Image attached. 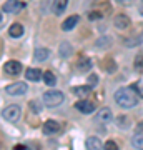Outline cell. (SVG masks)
I'll return each mask as SVG.
<instances>
[{"label": "cell", "mask_w": 143, "mask_h": 150, "mask_svg": "<svg viewBox=\"0 0 143 150\" xmlns=\"http://www.w3.org/2000/svg\"><path fill=\"white\" fill-rule=\"evenodd\" d=\"M133 87H122L115 92V102L122 108H132L138 103L137 93H135Z\"/></svg>", "instance_id": "1"}, {"label": "cell", "mask_w": 143, "mask_h": 150, "mask_svg": "<svg viewBox=\"0 0 143 150\" xmlns=\"http://www.w3.org/2000/svg\"><path fill=\"white\" fill-rule=\"evenodd\" d=\"M63 93L60 90H48L43 93V103L47 107H58L60 103L63 102Z\"/></svg>", "instance_id": "2"}, {"label": "cell", "mask_w": 143, "mask_h": 150, "mask_svg": "<svg viewBox=\"0 0 143 150\" xmlns=\"http://www.w3.org/2000/svg\"><path fill=\"white\" fill-rule=\"evenodd\" d=\"M22 115V110H20V105H15V103H12V105H7L4 108V112H2V117L5 118L7 122H17Z\"/></svg>", "instance_id": "3"}, {"label": "cell", "mask_w": 143, "mask_h": 150, "mask_svg": "<svg viewBox=\"0 0 143 150\" xmlns=\"http://www.w3.org/2000/svg\"><path fill=\"white\" fill-rule=\"evenodd\" d=\"M25 92H27V85L23 83V82H15V83L5 87V93H8V95H12V97L23 95Z\"/></svg>", "instance_id": "4"}, {"label": "cell", "mask_w": 143, "mask_h": 150, "mask_svg": "<svg viewBox=\"0 0 143 150\" xmlns=\"http://www.w3.org/2000/svg\"><path fill=\"white\" fill-rule=\"evenodd\" d=\"M113 120V113H111L110 108H100V112L97 113L95 117V122L97 123H101V125H105V123H110Z\"/></svg>", "instance_id": "5"}, {"label": "cell", "mask_w": 143, "mask_h": 150, "mask_svg": "<svg viewBox=\"0 0 143 150\" xmlns=\"http://www.w3.org/2000/svg\"><path fill=\"white\" fill-rule=\"evenodd\" d=\"M22 8H23V4L18 2V0H7L2 7V10L5 13H15V12H20Z\"/></svg>", "instance_id": "6"}, {"label": "cell", "mask_w": 143, "mask_h": 150, "mask_svg": "<svg viewBox=\"0 0 143 150\" xmlns=\"http://www.w3.org/2000/svg\"><path fill=\"white\" fill-rule=\"evenodd\" d=\"M75 108L82 113H92L95 110V103L90 102V100H78V102L75 103Z\"/></svg>", "instance_id": "7"}, {"label": "cell", "mask_w": 143, "mask_h": 150, "mask_svg": "<svg viewBox=\"0 0 143 150\" xmlns=\"http://www.w3.org/2000/svg\"><path fill=\"white\" fill-rule=\"evenodd\" d=\"M113 25L117 28H120V30H125V28L130 27V18H128V15H125V13H118V15H115V18H113Z\"/></svg>", "instance_id": "8"}, {"label": "cell", "mask_w": 143, "mask_h": 150, "mask_svg": "<svg viewBox=\"0 0 143 150\" xmlns=\"http://www.w3.org/2000/svg\"><path fill=\"white\" fill-rule=\"evenodd\" d=\"M4 70H5L8 75H18L22 70V65L20 62H17V60H8V62H5V65H4Z\"/></svg>", "instance_id": "9"}, {"label": "cell", "mask_w": 143, "mask_h": 150, "mask_svg": "<svg viewBox=\"0 0 143 150\" xmlns=\"http://www.w3.org/2000/svg\"><path fill=\"white\" fill-rule=\"evenodd\" d=\"M58 130H60V123L55 122V120H47L43 123V134L52 135V134H57Z\"/></svg>", "instance_id": "10"}, {"label": "cell", "mask_w": 143, "mask_h": 150, "mask_svg": "<svg viewBox=\"0 0 143 150\" xmlns=\"http://www.w3.org/2000/svg\"><path fill=\"white\" fill-rule=\"evenodd\" d=\"M85 147L90 149V150H100V149L105 147V144H103L100 139H97V137H88L87 142H85Z\"/></svg>", "instance_id": "11"}, {"label": "cell", "mask_w": 143, "mask_h": 150, "mask_svg": "<svg viewBox=\"0 0 143 150\" xmlns=\"http://www.w3.org/2000/svg\"><path fill=\"white\" fill-rule=\"evenodd\" d=\"M67 5H68V0H53V13L55 15H62L65 12V8H67Z\"/></svg>", "instance_id": "12"}, {"label": "cell", "mask_w": 143, "mask_h": 150, "mask_svg": "<svg viewBox=\"0 0 143 150\" xmlns=\"http://www.w3.org/2000/svg\"><path fill=\"white\" fill-rule=\"evenodd\" d=\"M48 57H50V50L48 48H37L33 52V59L37 60V62H45Z\"/></svg>", "instance_id": "13"}, {"label": "cell", "mask_w": 143, "mask_h": 150, "mask_svg": "<svg viewBox=\"0 0 143 150\" xmlns=\"http://www.w3.org/2000/svg\"><path fill=\"white\" fill-rule=\"evenodd\" d=\"M78 23V15H72V17H68L67 20L62 23V30H65V32H70L72 28L75 27Z\"/></svg>", "instance_id": "14"}, {"label": "cell", "mask_w": 143, "mask_h": 150, "mask_svg": "<svg viewBox=\"0 0 143 150\" xmlns=\"http://www.w3.org/2000/svg\"><path fill=\"white\" fill-rule=\"evenodd\" d=\"M8 35L13 38H18L23 35V25L22 23H12V27L8 28Z\"/></svg>", "instance_id": "15"}, {"label": "cell", "mask_w": 143, "mask_h": 150, "mask_svg": "<svg viewBox=\"0 0 143 150\" xmlns=\"http://www.w3.org/2000/svg\"><path fill=\"white\" fill-rule=\"evenodd\" d=\"M25 77H27V80H30V82H38L40 77H42V74H40L38 69H27Z\"/></svg>", "instance_id": "16"}, {"label": "cell", "mask_w": 143, "mask_h": 150, "mask_svg": "<svg viewBox=\"0 0 143 150\" xmlns=\"http://www.w3.org/2000/svg\"><path fill=\"white\" fill-rule=\"evenodd\" d=\"M58 54L62 55V57H70V55H72V47H70V43H68V42L60 43Z\"/></svg>", "instance_id": "17"}, {"label": "cell", "mask_w": 143, "mask_h": 150, "mask_svg": "<svg viewBox=\"0 0 143 150\" xmlns=\"http://www.w3.org/2000/svg\"><path fill=\"white\" fill-rule=\"evenodd\" d=\"M97 48H108L111 45V38L110 37H100L97 40Z\"/></svg>", "instance_id": "18"}, {"label": "cell", "mask_w": 143, "mask_h": 150, "mask_svg": "<svg viewBox=\"0 0 143 150\" xmlns=\"http://www.w3.org/2000/svg\"><path fill=\"white\" fill-rule=\"evenodd\" d=\"M132 145L135 147V149L143 150V134H137V135H133V139H132Z\"/></svg>", "instance_id": "19"}, {"label": "cell", "mask_w": 143, "mask_h": 150, "mask_svg": "<svg viewBox=\"0 0 143 150\" xmlns=\"http://www.w3.org/2000/svg\"><path fill=\"white\" fill-rule=\"evenodd\" d=\"M43 82H45L47 85L53 87L55 83H57V77H55L52 72H45V74H43Z\"/></svg>", "instance_id": "20"}, {"label": "cell", "mask_w": 143, "mask_h": 150, "mask_svg": "<svg viewBox=\"0 0 143 150\" xmlns=\"http://www.w3.org/2000/svg\"><path fill=\"white\" fill-rule=\"evenodd\" d=\"M92 92V87L88 85H85V87H73V93L75 95H80V97H83V95H88Z\"/></svg>", "instance_id": "21"}, {"label": "cell", "mask_w": 143, "mask_h": 150, "mask_svg": "<svg viewBox=\"0 0 143 150\" xmlns=\"http://www.w3.org/2000/svg\"><path fill=\"white\" fill-rule=\"evenodd\" d=\"M138 43H142V35L137 37V38H128V40H125V45H127V47H135Z\"/></svg>", "instance_id": "22"}, {"label": "cell", "mask_w": 143, "mask_h": 150, "mask_svg": "<svg viewBox=\"0 0 143 150\" xmlns=\"http://www.w3.org/2000/svg\"><path fill=\"white\" fill-rule=\"evenodd\" d=\"M78 69L80 70H85V69H90V60L88 59H82L78 64Z\"/></svg>", "instance_id": "23"}, {"label": "cell", "mask_w": 143, "mask_h": 150, "mask_svg": "<svg viewBox=\"0 0 143 150\" xmlns=\"http://www.w3.org/2000/svg\"><path fill=\"white\" fill-rule=\"evenodd\" d=\"M135 69L143 70V55H138L137 59H135Z\"/></svg>", "instance_id": "24"}, {"label": "cell", "mask_w": 143, "mask_h": 150, "mask_svg": "<svg viewBox=\"0 0 143 150\" xmlns=\"http://www.w3.org/2000/svg\"><path fill=\"white\" fill-rule=\"evenodd\" d=\"M97 83H98V77H97L95 74H92L90 77H88V85H90V87H95Z\"/></svg>", "instance_id": "25"}, {"label": "cell", "mask_w": 143, "mask_h": 150, "mask_svg": "<svg viewBox=\"0 0 143 150\" xmlns=\"http://www.w3.org/2000/svg\"><path fill=\"white\" fill-rule=\"evenodd\" d=\"M101 13L100 12H90V13H88V18H90V20H98V18H101Z\"/></svg>", "instance_id": "26"}, {"label": "cell", "mask_w": 143, "mask_h": 150, "mask_svg": "<svg viewBox=\"0 0 143 150\" xmlns=\"http://www.w3.org/2000/svg\"><path fill=\"white\" fill-rule=\"evenodd\" d=\"M118 125H120V127H128V125H130V123H128V118L118 117Z\"/></svg>", "instance_id": "27"}, {"label": "cell", "mask_w": 143, "mask_h": 150, "mask_svg": "<svg viewBox=\"0 0 143 150\" xmlns=\"http://www.w3.org/2000/svg\"><path fill=\"white\" fill-rule=\"evenodd\" d=\"M105 149H108V150H115V149H117V144H115L113 140H108V142L105 144Z\"/></svg>", "instance_id": "28"}, {"label": "cell", "mask_w": 143, "mask_h": 150, "mask_svg": "<svg viewBox=\"0 0 143 150\" xmlns=\"http://www.w3.org/2000/svg\"><path fill=\"white\" fill-rule=\"evenodd\" d=\"M133 88H135V90H138V93L142 92V97H143V85H142V83H135V85H133Z\"/></svg>", "instance_id": "29"}, {"label": "cell", "mask_w": 143, "mask_h": 150, "mask_svg": "<svg viewBox=\"0 0 143 150\" xmlns=\"http://www.w3.org/2000/svg\"><path fill=\"white\" fill-rule=\"evenodd\" d=\"M138 12H140V15H143V0H140V5H138Z\"/></svg>", "instance_id": "30"}, {"label": "cell", "mask_w": 143, "mask_h": 150, "mask_svg": "<svg viewBox=\"0 0 143 150\" xmlns=\"http://www.w3.org/2000/svg\"><path fill=\"white\" fill-rule=\"evenodd\" d=\"M13 149H15V150H27V147H25V145H15Z\"/></svg>", "instance_id": "31"}, {"label": "cell", "mask_w": 143, "mask_h": 150, "mask_svg": "<svg viewBox=\"0 0 143 150\" xmlns=\"http://www.w3.org/2000/svg\"><path fill=\"white\" fill-rule=\"evenodd\" d=\"M115 2H118V4H122V5H123V4H128L130 0H115Z\"/></svg>", "instance_id": "32"}, {"label": "cell", "mask_w": 143, "mask_h": 150, "mask_svg": "<svg viewBox=\"0 0 143 150\" xmlns=\"http://www.w3.org/2000/svg\"><path fill=\"white\" fill-rule=\"evenodd\" d=\"M140 129H143V123H142V125H138V130H140Z\"/></svg>", "instance_id": "33"}]
</instances>
